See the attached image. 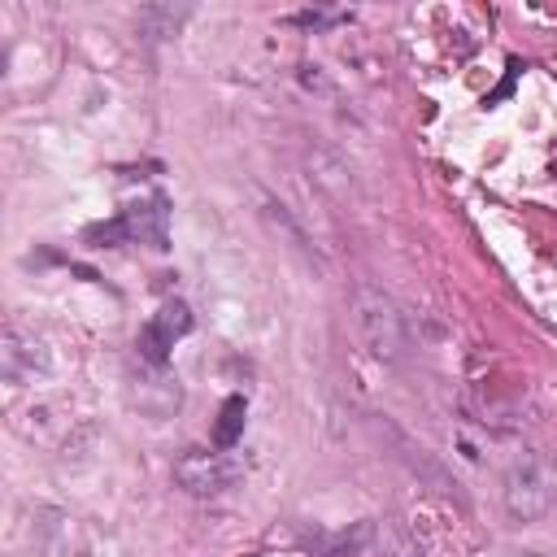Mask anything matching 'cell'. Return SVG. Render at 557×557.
Segmentation results:
<instances>
[{
	"instance_id": "cell-7",
	"label": "cell",
	"mask_w": 557,
	"mask_h": 557,
	"mask_svg": "<svg viewBox=\"0 0 557 557\" xmlns=\"http://www.w3.org/2000/svg\"><path fill=\"white\" fill-rule=\"evenodd\" d=\"M35 348H39L35 339H26L22 331H13V326H9V331H4V374H9V379H17V374H22V366H30V370H35V361H39V352H35Z\"/></svg>"
},
{
	"instance_id": "cell-9",
	"label": "cell",
	"mask_w": 557,
	"mask_h": 557,
	"mask_svg": "<svg viewBox=\"0 0 557 557\" xmlns=\"http://www.w3.org/2000/svg\"><path fill=\"white\" fill-rule=\"evenodd\" d=\"M522 557H544V553H522Z\"/></svg>"
},
{
	"instance_id": "cell-1",
	"label": "cell",
	"mask_w": 557,
	"mask_h": 557,
	"mask_svg": "<svg viewBox=\"0 0 557 557\" xmlns=\"http://www.w3.org/2000/svg\"><path fill=\"white\" fill-rule=\"evenodd\" d=\"M348 318H352V331L361 339V348L374 357V361H400L405 348H409V326H405V313L400 305L374 287V283H357L352 296H348Z\"/></svg>"
},
{
	"instance_id": "cell-6",
	"label": "cell",
	"mask_w": 557,
	"mask_h": 557,
	"mask_svg": "<svg viewBox=\"0 0 557 557\" xmlns=\"http://www.w3.org/2000/svg\"><path fill=\"white\" fill-rule=\"evenodd\" d=\"M244 418H248L244 396H226V400H222V413H218V422H213V444H218V448H231V444L244 435Z\"/></svg>"
},
{
	"instance_id": "cell-3",
	"label": "cell",
	"mask_w": 557,
	"mask_h": 557,
	"mask_svg": "<svg viewBox=\"0 0 557 557\" xmlns=\"http://www.w3.org/2000/svg\"><path fill=\"white\" fill-rule=\"evenodd\" d=\"M174 479L178 487H187L191 496H218L239 479V461H231L226 453H205V448H187L174 461Z\"/></svg>"
},
{
	"instance_id": "cell-5",
	"label": "cell",
	"mask_w": 557,
	"mask_h": 557,
	"mask_svg": "<svg viewBox=\"0 0 557 557\" xmlns=\"http://www.w3.org/2000/svg\"><path fill=\"white\" fill-rule=\"evenodd\" d=\"M122 222H126V239H144L152 248H170V231H165L170 226V205H165V196H148L144 205L126 209Z\"/></svg>"
},
{
	"instance_id": "cell-2",
	"label": "cell",
	"mask_w": 557,
	"mask_h": 557,
	"mask_svg": "<svg viewBox=\"0 0 557 557\" xmlns=\"http://www.w3.org/2000/svg\"><path fill=\"white\" fill-rule=\"evenodd\" d=\"M557 500V466L540 453H522L513 457L509 474H505V509L522 522L544 518Z\"/></svg>"
},
{
	"instance_id": "cell-8",
	"label": "cell",
	"mask_w": 557,
	"mask_h": 557,
	"mask_svg": "<svg viewBox=\"0 0 557 557\" xmlns=\"http://www.w3.org/2000/svg\"><path fill=\"white\" fill-rule=\"evenodd\" d=\"M191 9H144L139 13V26L148 30V35H178V26H183V17H187Z\"/></svg>"
},
{
	"instance_id": "cell-4",
	"label": "cell",
	"mask_w": 557,
	"mask_h": 557,
	"mask_svg": "<svg viewBox=\"0 0 557 557\" xmlns=\"http://www.w3.org/2000/svg\"><path fill=\"white\" fill-rule=\"evenodd\" d=\"M191 331V309L183 305V300H165L148 322H144V331H139V339H135V348H139V357L148 361V366H165L170 361V348H174V339L178 335H187Z\"/></svg>"
}]
</instances>
